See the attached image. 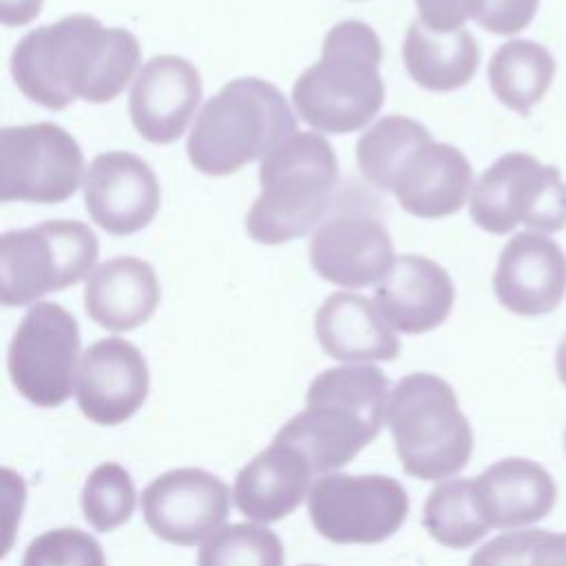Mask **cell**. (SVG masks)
Returning <instances> with one entry per match:
<instances>
[{
  "label": "cell",
  "instance_id": "6da1fadb",
  "mask_svg": "<svg viewBox=\"0 0 566 566\" xmlns=\"http://www.w3.org/2000/svg\"><path fill=\"white\" fill-rule=\"evenodd\" d=\"M139 60L142 46L130 31L75 13L29 31L11 53V75L24 97L62 111L75 99H115Z\"/></svg>",
  "mask_w": 566,
  "mask_h": 566
},
{
  "label": "cell",
  "instance_id": "7a4b0ae2",
  "mask_svg": "<svg viewBox=\"0 0 566 566\" xmlns=\"http://www.w3.org/2000/svg\"><path fill=\"white\" fill-rule=\"evenodd\" d=\"M356 161L378 190L396 195L400 208L420 219L458 212L473 188V168L462 150L436 142L416 119L387 115L356 144Z\"/></svg>",
  "mask_w": 566,
  "mask_h": 566
},
{
  "label": "cell",
  "instance_id": "3957f363",
  "mask_svg": "<svg viewBox=\"0 0 566 566\" xmlns=\"http://www.w3.org/2000/svg\"><path fill=\"white\" fill-rule=\"evenodd\" d=\"M389 380L371 363L329 367L307 387L305 409L274 436L301 449L316 473L345 467L369 444L385 420Z\"/></svg>",
  "mask_w": 566,
  "mask_h": 566
},
{
  "label": "cell",
  "instance_id": "277c9868",
  "mask_svg": "<svg viewBox=\"0 0 566 566\" xmlns=\"http://www.w3.org/2000/svg\"><path fill=\"white\" fill-rule=\"evenodd\" d=\"M380 62L382 44L367 22L334 24L323 40L321 60L305 69L292 86L296 113L316 133L360 130L385 104Z\"/></svg>",
  "mask_w": 566,
  "mask_h": 566
},
{
  "label": "cell",
  "instance_id": "5b68a950",
  "mask_svg": "<svg viewBox=\"0 0 566 566\" xmlns=\"http://www.w3.org/2000/svg\"><path fill=\"white\" fill-rule=\"evenodd\" d=\"M261 195L245 214L256 243L279 245L321 226L338 186V159L321 133H294L259 166Z\"/></svg>",
  "mask_w": 566,
  "mask_h": 566
},
{
  "label": "cell",
  "instance_id": "8992f818",
  "mask_svg": "<svg viewBox=\"0 0 566 566\" xmlns=\"http://www.w3.org/2000/svg\"><path fill=\"white\" fill-rule=\"evenodd\" d=\"M294 133L296 117L274 84L237 77L203 104L186 150L199 172L223 177L268 157Z\"/></svg>",
  "mask_w": 566,
  "mask_h": 566
},
{
  "label": "cell",
  "instance_id": "52a82bcc",
  "mask_svg": "<svg viewBox=\"0 0 566 566\" xmlns=\"http://www.w3.org/2000/svg\"><path fill=\"white\" fill-rule=\"evenodd\" d=\"M385 422L407 475L444 480L462 471L473 453V431L447 380L413 371L389 391Z\"/></svg>",
  "mask_w": 566,
  "mask_h": 566
},
{
  "label": "cell",
  "instance_id": "ba28073f",
  "mask_svg": "<svg viewBox=\"0 0 566 566\" xmlns=\"http://www.w3.org/2000/svg\"><path fill=\"white\" fill-rule=\"evenodd\" d=\"M97 252V237L82 221L55 219L2 232V305H27L49 292L80 283L93 272Z\"/></svg>",
  "mask_w": 566,
  "mask_h": 566
},
{
  "label": "cell",
  "instance_id": "9c48e42d",
  "mask_svg": "<svg viewBox=\"0 0 566 566\" xmlns=\"http://www.w3.org/2000/svg\"><path fill=\"white\" fill-rule=\"evenodd\" d=\"M469 214L478 228L506 234L517 223L551 234L566 228V184L555 166L528 153H506L473 184Z\"/></svg>",
  "mask_w": 566,
  "mask_h": 566
},
{
  "label": "cell",
  "instance_id": "30bf717a",
  "mask_svg": "<svg viewBox=\"0 0 566 566\" xmlns=\"http://www.w3.org/2000/svg\"><path fill=\"white\" fill-rule=\"evenodd\" d=\"M80 325L60 303H33L22 316L7 352L13 387L35 407H60L77 378Z\"/></svg>",
  "mask_w": 566,
  "mask_h": 566
},
{
  "label": "cell",
  "instance_id": "8fae6325",
  "mask_svg": "<svg viewBox=\"0 0 566 566\" xmlns=\"http://www.w3.org/2000/svg\"><path fill=\"white\" fill-rule=\"evenodd\" d=\"M307 513L334 544H378L405 524L409 497L389 475L325 473L310 489Z\"/></svg>",
  "mask_w": 566,
  "mask_h": 566
},
{
  "label": "cell",
  "instance_id": "7c38bea8",
  "mask_svg": "<svg viewBox=\"0 0 566 566\" xmlns=\"http://www.w3.org/2000/svg\"><path fill=\"white\" fill-rule=\"evenodd\" d=\"M84 155L75 137L35 122L0 130V201L62 203L80 188Z\"/></svg>",
  "mask_w": 566,
  "mask_h": 566
},
{
  "label": "cell",
  "instance_id": "4fadbf2b",
  "mask_svg": "<svg viewBox=\"0 0 566 566\" xmlns=\"http://www.w3.org/2000/svg\"><path fill=\"white\" fill-rule=\"evenodd\" d=\"M142 513L157 537L179 546H195L226 522L230 489L203 469H172L144 489Z\"/></svg>",
  "mask_w": 566,
  "mask_h": 566
},
{
  "label": "cell",
  "instance_id": "5bb4252c",
  "mask_svg": "<svg viewBox=\"0 0 566 566\" xmlns=\"http://www.w3.org/2000/svg\"><path fill=\"white\" fill-rule=\"evenodd\" d=\"M310 261L316 274L338 287L380 283L396 263L385 223L363 210L327 217L312 234Z\"/></svg>",
  "mask_w": 566,
  "mask_h": 566
},
{
  "label": "cell",
  "instance_id": "9a60e30c",
  "mask_svg": "<svg viewBox=\"0 0 566 566\" xmlns=\"http://www.w3.org/2000/svg\"><path fill=\"white\" fill-rule=\"evenodd\" d=\"M84 203L102 230L126 237L155 219L161 188L148 161L128 150H108L88 164Z\"/></svg>",
  "mask_w": 566,
  "mask_h": 566
},
{
  "label": "cell",
  "instance_id": "2e32d148",
  "mask_svg": "<svg viewBox=\"0 0 566 566\" xmlns=\"http://www.w3.org/2000/svg\"><path fill=\"white\" fill-rule=\"evenodd\" d=\"M150 374L144 354L128 340L99 338L82 354L75 396L82 413L97 424H122L144 405Z\"/></svg>",
  "mask_w": 566,
  "mask_h": 566
},
{
  "label": "cell",
  "instance_id": "e0dca14e",
  "mask_svg": "<svg viewBox=\"0 0 566 566\" xmlns=\"http://www.w3.org/2000/svg\"><path fill=\"white\" fill-rule=\"evenodd\" d=\"M201 77L179 55H155L137 73L128 113L137 133L150 144L179 139L201 102Z\"/></svg>",
  "mask_w": 566,
  "mask_h": 566
},
{
  "label": "cell",
  "instance_id": "ac0fdd59",
  "mask_svg": "<svg viewBox=\"0 0 566 566\" xmlns=\"http://www.w3.org/2000/svg\"><path fill=\"white\" fill-rule=\"evenodd\" d=\"M500 305L520 316L553 312L566 294V254L539 232L513 234L500 252L493 274Z\"/></svg>",
  "mask_w": 566,
  "mask_h": 566
},
{
  "label": "cell",
  "instance_id": "d6986e66",
  "mask_svg": "<svg viewBox=\"0 0 566 566\" xmlns=\"http://www.w3.org/2000/svg\"><path fill=\"white\" fill-rule=\"evenodd\" d=\"M374 301L396 332L424 334L447 321L455 290L442 265L420 254H402L378 283Z\"/></svg>",
  "mask_w": 566,
  "mask_h": 566
},
{
  "label": "cell",
  "instance_id": "ffe728a7",
  "mask_svg": "<svg viewBox=\"0 0 566 566\" xmlns=\"http://www.w3.org/2000/svg\"><path fill=\"white\" fill-rule=\"evenodd\" d=\"M314 475L316 471L301 449L272 440L237 473L232 497L248 520L279 522L310 495Z\"/></svg>",
  "mask_w": 566,
  "mask_h": 566
},
{
  "label": "cell",
  "instance_id": "44dd1931",
  "mask_svg": "<svg viewBox=\"0 0 566 566\" xmlns=\"http://www.w3.org/2000/svg\"><path fill=\"white\" fill-rule=\"evenodd\" d=\"M314 334L329 358L352 365L394 360L400 354L396 329L376 301L354 292H334L323 301L314 314Z\"/></svg>",
  "mask_w": 566,
  "mask_h": 566
},
{
  "label": "cell",
  "instance_id": "7402d4cb",
  "mask_svg": "<svg viewBox=\"0 0 566 566\" xmlns=\"http://www.w3.org/2000/svg\"><path fill=\"white\" fill-rule=\"evenodd\" d=\"M478 506L491 528L513 531L544 520L557 500L551 473L526 458H504L475 480Z\"/></svg>",
  "mask_w": 566,
  "mask_h": 566
},
{
  "label": "cell",
  "instance_id": "603a6c76",
  "mask_svg": "<svg viewBox=\"0 0 566 566\" xmlns=\"http://www.w3.org/2000/svg\"><path fill=\"white\" fill-rule=\"evenodd\" d=\"M161 298L153 265L137 256H115L99 263L84 283L86 314L111 332L144 325Z\"/></svg>",
  "mask_w": 566,
  "mask_h": 566
},
{
  "label": "cell",
  "instance_id": "cb8c5ba5",
  "mask_svg": "<svg viewBox=\"0 0 566 566\" xmlns=\"http://www.w3.org/2000/svg\"><path fill=\"white\" fill-rule=\"evenodd\" d=\"M402 60L409 77L436 93L467 86L480 64V49L471 31L436 33L418 20L409 24L402 42Z\"/></svg>",
  "mask_w": 566,
  "mask_h": 566
},
{
  "label": "cell",
  "instance_id": "d4e9b609",
  "mask_svg": "<svg viewBox=\"0 0 566 566\" xmlns=\"http://www.w3.org/2000/svg\"><path fill=\"white\" fill-rule=\"evenodd\" d=\"M557 62L533 40H509L489 60V86L511 111L528 115L553 84Z\"/></svg>",
  "mask_w": 566,
  "mask_h": 566
},
{
  "label": "cell",
  "instance_id": "484cf974",
  "mask_svg": "<svg viewBox=\"0 0 566 566\" xmlns=\"http://www.w3.org/2000/svg\"><path fill=\"white\" fill-rule=\"evenodd\" d=\"M422 524L447 548H469L491 528L478 506L475 482L467 478L433 486L422 509Z\"/></svg>",
  "mask_w": 566,
  "mask_h": 566
},
{
  "label": "cell",
  "instance_id": "4316f807",
  "mask_svg": "<svg viewBox=\"0 0 566 566\" xmlns=\"http://www.w3.org/2000/svg\"><path fill=\"white\" fill-rule=\"evenodd\" d=\"M285 548L279 535L259 524H228L199 548L197 566H283Z\"/></svg>",
  "mask_w": 566,
  "mask_h": 566
},
{
  "label": "cell",
  "instance_id": "83f0119b",
  "mask_svg": "<svg viewBox=\"0 0 566 566\" xmlns=\"http://www.w3.org/2000/svg\"><path fill=\"white\" fill-rule=\"evenodd\" d=\"M135 511V486L117 462H104L91 471L82 489V513L99 533L126 524Z\"/></svg>",
  "mask_w": 566,
  "mask_h": 566
},
{
  "label": "cell",
  "instance_id": "f1b7e54d",
  "mask_svg": "<svg viewBox=\"0 0 566 566\" xmlns=\"http://www.w3.org/2000/svg\"><path fill=\"white\" fill-rule=\"evenodd\" d=\"M22 566H106L99 542L80 528H53L24 551Z\"/></svg>",
  "mask_w": 566,
  "mask_h": 566
},
{
  "label": "cell",
  "instance_id": "f546056e",
  "mask_svg": "<svg viewBox=\"0 0 566 566\" xmlns=\"http://www.w3.org/2000/svg\"><path fill=\"white\" fill-rule=\"evenodd\" d=\"M539 533L537 528L502 533L480 546L469 566H531V553Z\"/></svg>",
  "mask_w": 566,
  "mask_h": 566
},
{
  "label": "cell",
  "instance_id": "4dcf8cb0",
  "mask_svg": "<svg viewBox=\"0 0 566 566\" xmlns=\"http://www.w3.org/2000/svg\"><path fill=\"white\" fill-rule=\"evenodd\" d=\"M539 0H480L475 22L495 35H513L526 29L535 13Z\"/></svg>",
  "mask_w": 566,
  "mask_h": 566
},
{
  "label": "cell",
  "instance_id": "1f68e13d",
  "mask_svg": "<svg viewBox=\"0 0 566 566\" xmlns=\"http://www.w3.org/2000/svg\"><path fill=\"white\" fill-rule=\"evenodd\" d=\"M418 22L436 33L464 29L469 18H475L480 0H416Z\"/></svg>",
  "mask_w": 566,
  "mask_h": 566
},
{
  "label": "cell",
  "instance_id": "d6a6232c",
  "mask_svg": "<svg viewBox=\"0 0 566 566\" xmlns=\"http://www.w3.org/2000/svg\"><path fill=\"white\" fill-rule=\"evenodd\" d=\"M531 566H566V533L542 531L531 553Z\"/></svg>",
  "mask_w": 566,
  "mask_h": 566
},
{
  "label": "cell",
  "instance_id": "836d02e7",
  "mask_svg": "<svg viewBox=\"0 0 566 566\" xmlns=\"http://www.w3.org/2000/svg\"><path fill=\"white\" fill-rule=\"evenodd\" d=\"M555 367H557V378L566 387V336L559 340L557 352H555Z\"/></svg>",
  "mask_w": 566,
  "mask_h": 566
},
{
  "label": "cell",
  "instance_id": "e575fe53",
  "mask_svg": "<svg viewBox=\"0 0 566 566\" xmlns=\"http://www.w3.org/2000/svg\"><path fill=\"white\" fill-rule=\"evenodd\" d=\"M305 566H314V564H305Z\"/></svg>",
  "mask_w": 566,
  "mask_h": 566
},
{
  "label": "cell",
  "instance_id": "d590c367",
  "mask_svg": "<svg viewBox=\"0 0 566 566\" xmlns=\"http://www.w3.org/2000/svg\"><path fill=\"white\" fill-rule=\"evenodd\" d=\"M564 440H566V436H564Z\"/></svg>",
  "mask_w": 566,
  "mask_h": 566
}]
</instances>
